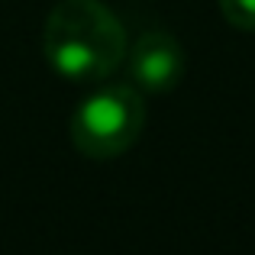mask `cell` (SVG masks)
Returning <instances> with one entry per match:
<instances>
[{"label": "cell", "instance_id": "1", "mask_svg": "<svg viewBox=\"0 0 255 255\" xmlns=\"http://www.w3.org/2000/svg\"><path fill=\"white\" fill-rule=\"evenodd\" d=\"M49 65L68 81H100L126 58V29L100 0H58L42 29Z\"/></svg>", "mask_w": 255, "mask_h": 255}, {"label": "cell", "instance_id": "2", "mask_svg": "<svg viewBox=\"0 0 255 255\" xmlns=\"http://www.w3.org/2000/svg\"><path fill=\"white\" fill-rule=\"evenodd\" d=\"M145 104L136 87L110 84L87 94L71 113V142L87 158H117L139 142Z\"/></svg>", "mask_w": 255, "mask_h": 255}, {"label": "cell", "instance_id": "4", "mask_svg": "<svg viewBox=\"0 0 255 255\" xmlns=\"http://www.w3.org/2000/svg\"><path fill=\"white\" fill-rule=\"evenodd\" d=\"M217 3L230 26L243 32H255V0H217Z\"/></svg>", "mask_w": 255, "mask_h": 255}, {"label": "cell", "instance_id": "3", "mask_svg": "<svg viewBox=\"0 0 255 255\" xmlns=\"http://www.w3.org/2000/svg\"><path fill=\"white\" fill-rule=\"evenodd\" d=\"M129 58V78L139 91L149 94H165L184 78V49L181 42L165 29H149L132 42V49H126Z\"/></svg>", "mask_w": 255, "mask_h": 255}]
</instances>
